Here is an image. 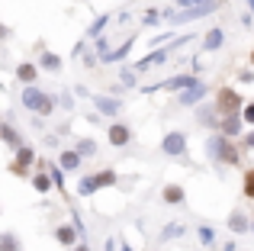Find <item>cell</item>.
<instances>
[{"mask_svg":"<svg viewBox=\"0 0 254 251\" xmlns=\"http://www.w3.org/2000/svg\"><path fill=\"white\" fill-rule=\"evenodd\" d=\"M23 103H26V110H32V113H52V107H55V100H52L45 90H39V87H26L23 90Z\"/></svg>","mask_w":254,"mask_h":251,"instance_id":"6da1fadb","label":"cell"},{"mask_svg":"<svg viewBox=\"0 0 254 251\" xmlns=\"http://www.w3.org/2000/svg\"><path fill=\"white\" fill-rule=\"evenodd\" d=\"M206 148H209V155H212V158H219V161H225V164H235V161H238L235 145H232L225 135H212L209 142H206Z\"/></svg>","mask_w":254,"mask_h":251,"instance_id":"7a4b0ae2","label":"cell"},{"mask_svg":"<svg viewBox=\"0 0 254 251\" xmlns=\"http://www.w3.org/2000/svg\"><path fill=\"white\" fill-rule=\"evenodd\" d=\"M110 184H116V174H113V171H100V174H93V177H87V181H81V193L90 196L97 187H110Z\"/></svg>","mask_w":254,"mask_h":251,"instance_id":"3957f363","label":"cell"},{"mask_svg":"<svg viewBox=\"0 0 254 251\" xmlns=\"http://www.w3.org/2000/svg\"><path fill=\"white\" fill-rule=\"evenodd\" d=\"M209 10H216V0H206V3H196V6H184L180 16H174V19H177V23H190V19H196V16H206Z\"/></svg>","mask_w":254,"mask_h":251,"instance_id":"277c9868","label":"cell"},{"mask_svg":"<svg viewBox=\"0 0 254 251\" xmlns=\"http://www.w3.org/2000/svg\"><path fill=\"white\" fill-rule=\"evenodd\" d=\"M164 151H168V155H184V151H187L184 132H171V135H164Z\"/></svg>","mask_w":254,"mask_h":251,"instance_id":"5b68a950","label":"cell"},{"mask_svg":"<svg viewBox=\"0 0 254 251\" xmlns=\"http://www.w3.org/2000/svg\"><path fill=\"white\" fill-rule=\"evenodd\" d=\"M29 164H32V151L29 148H19L16 151V161L10 164V171H13V174H26V168H29Z\"/></svg>","mask_w":254,"mask_h":251,"instance_id":"8992f818","label":"cell"},{"mask_svg":"<svg viewBox=\"0 0 254 251\" xmlns=\"http://www.w3.org/2000/svg\"><path fill=\"white\" fill-rule=\"evenodd\" d=\"M219 107L222 110H235V107H242V97H238L235 90H222V94H219Z\"/></svg>","mask_w":254,"mask_h":251,"instance_id":"52a82bcc","label":"cell"},{"mask_svg":"<svg viewBox=\"0 0 254 251\" xmlns=\"http://www.w3.org/2000/svg\"><path fill=\"white\" fill-rule=\"evenodd\" d=\"M62 168L64 171H77L81 168V151H64L62 155Z\"/></svg>","mask_w":254,"mask_h":251,"instance_id":"ba28073f","label":"cell"},{"mask_svg":"<svg viewBox=\"0 0 254 251\" xmlns=\"http://www.w3.org/2000/svg\"><path fill=\"white\" fill-rule=\"evenodd\" d=\"M110 142L113 145H126L129 142V129H126V126H113L110 129Z\"/></svg>","mask_w":254,"mask_h":251,"instance_id":"9c48e42d","label":"cell"},{"mask_svg":"<svg viewBox=\"0 0 254 251\" xmlns=\"http://www.w3.org/2000/svg\"><path fill=\"white\" fill-rule=\"evenodd\" d=\"M222 132H225V135H238V132H242V120H238V116H225V120H222Z\"/></svg>","mask_w":254,"mask_h":251,"instance_id":"30bf717a","label":"cell"},{"mask_svg":"<svg viewBox=\"0 0 254 251\" xmlns=\"http://www.w3.org/2000/svg\"><path fill=\"white\" fill-rule=\"evenodd\" d=\"M97 107H100V113H119V100H110V97H97Z\"/></svg>","mask_w":254,"mask_h":251,"instance_id":"8fae6325","label":"cell"},{"mask_svg":"<svg viewBox=\"0 0 254 251\" xmlns=\"http://www.w3.org/2000/svg\"><path fill=\"white\" fill-rule=\"evenodd\" d=\"M164 55H168V52H151V55H145L142 62H138V68L145 71V68H151V64H161V62H164Z\"/></svg>","mask_w":254,"mask_h":251,"instance_id":"7c38bea8","label":"cell"},{"mask_svg":"<svg viewBox=\"0 0 254 251\" xmlns=\"http://www.w3.org/2000/svg\"><path fill=\"white\" fill-rule=\"evenodd\" d=\"M58 242H62V245H74V242H77V232L71 226H62V229H58Z\"/></svg>","mask_w":254,"mask_h":251,"instance_id":"4fadbf2b","label":"cell"},{"mask_svg":"<svg viewBox=\"0 0 254 251\" xmlns=\"http://www.w3.org/2000/svg\"><path fill=\"white\" fill-rule=\"evenodd\" d=\"M203 94H206V90L199 87V84H193V87H187V94L180 97V103H196V100H199Z\"/></svg>","mask_w":254,"mask_h":251,"instance_id":"5bb4252c","label":"cell"},{"mask_svg":"<svg viewBox=\"0 0 254 251\" xmlns=\"http://www.w3.org/2000/svg\"><path fill=\"white\" fill-rule=\"evenodd\" d=\"M16 77L23 84H32L36 81V68H32V64H23V68H16Z\"/></svg>","mask_w":254,"mask_h":251,"instance_id":"9a60e30c","label":"cell"},{"mask_svg":"<svg viewBox=\"0 0 254 251\" xmlns=\"http://www.w3.org/2000/svg\"><path fill=\"white\" fill-rule=\"evenodd\" d=\"M164 200H168V203H180V200H184V190L171 184V187H164Z\"/></svg>","mask_w":254,"mask_h":251,"instance_id":"2e32d148","label":"cell"},{"mask_svg":"<svg viewBox=\"0 0 254 251\" xmlns=\"http://www.w3.org/2000/svg\"><path fill=\"white\" fill-rule=\"evenodd\" d=\"M229 226L235 229V232H248V222H245V216L242 213H232V219H229Z\"/></svg>","mask_w":254,"mask_h":251,"instance_id":"e0dca14e","label":"cell"},{"mask_svg":"<svg viewBox=\"0 0 254 251\" xmlns=\"http://www.w3.org/2000/svg\"><path fill=\"white\" fill-rule=\"evenodd\" d=\"M42 64H45L49 71H58V68H62V58L52 55V52H45V55H42Z\"/></svg>","mask_w":254,"mask_h":251,"instance_id":"ac0fdd59","label":"cell"},{"mask_svg":"<svg viewBox=\"0 0 254 251\" xmlns=\"http://www.w3.org/2000/svg\"><path fill=\"white\" fill-rule=\"evenodd\" d=\"M219 45H222V29H212L206 36V49H219Z\"/></svg>","mask_w":254,"mask_h":251,"instance_id":"d6986e66","label":"cell"},{"mask_svg":"<svg viewBox=\"0 0 254 251\" xmlns=\"http://www.w3.org/2000/svg\"><path fill=\"white\" fill-rule=\"evenodd\" d=\"M32 187H36V190H39V193H45V190H49V187H52V181H49V177H45V174H39V177H36V181H32Z\"/></svg>","mask_w":254,"mask_h":251,"instance_id":"ffe728a7","label":"cell"},{"mask_svg":"<svg viewBox=\"0 0 254 251\" xmlns=\"http://www.w3.org/2000/svg\"><path fill=\"white\" fill-rule=\"evenodd\" d=\"M77 151H81V155H93V151H97V145H93L90 138H81V142H77Z\"/></svg>","mask_w":254,"mask_h":251,"instance_id":"44dd1931","label":"cell"},{"mask_svg":"<svg viewBox=\"0 0 254 251\" xmlns=\"http://www.w3.org/2000/svg\"><path fill=\"white\" fill-rule=\"evenodd\" d=\"M0 251H16V239H13V235H3V239H0Z\"/></svg>","mask_w":254,"mask_h":251,"instance_id":"7402d4cb","label":"cell"},{"mask_svg":"<svg viewBox=\"0 0 254 251\" xmlns=\"http://www.w3.org/2000/svg\"><path fill=\"white\" fill-rule=\"evenodd\" d=\"M3 138H6V142L13 145V148H19V138H16V132H13L10 126H3Z\"/></svg>","mask_w":254,"mask_h":251,"instance_id":"603a6c76","label":"cell"},{"mask_svg":"<svg viewBox=\"0 0 254 251\" xmlns=\"http://www.w3.org/2000/svg\"><path fill=\"white\" fill-rule=\"evenodd\" d=\"M245 193L254 200V171H248V177H245Z\"/></svg>","mask_w":254,"mask_h":251,"instance_id":"cb8c5ba5","label":"cell"},{"mask_svg":"<svg viewBox=\"0 0 254 251\" xmlns=\"http://www.w3.org/2000/svg\"><path fill=\"white\" fill-rule=\"evenodd\" d=\"M199 239H203L206 245H209V242H212V229H206V226H203V229H199Z\"/></svg>","mask_w":254,"mask_h":251,"instance_id":"d4e9b609","label":"cell"},{"mask_svg":"<svg viewBox=\"0 0 254 251\" xmlns=\"http://www.w3.org/2000/svg\"><path fill=\"white\" fill-rule=\"evenodd\" d=\"M245 120L254 123V103H248V107H245Z\"/></svg>","mask_w":254,"mask_h":251,"instance_id":"484cf974","label":"cell"},{"mask_svg":"<svg viewBox=\"0 0 254 251\" xmlns=\"http://www.w3.org/2000/svg\"><path fill=\"white\" fill-rule=\"evenodd\" d=\"M180 6H196V3H206V0H177Z\"/></svg>","mask_w":254,"mask_h":251,"instance_id":"4316f807","label":"cell"},{"mask_svg":"<svg viewBox=\"0 0 254 251\" xmlns=\"http://www.w3.org/2000/svg\"><path fill=\"white\" fill-rule=\"evenodd\" d=\"M245 145H251V148H254V132H251V135H248V138H245Z\"/></svg>","mask_w":254,"mask_h":251,"instance_id":"83f0119b","label":"cell"},{"mask_svg":"<svg viewBox=\"0 0 254 251\" xmlns=\"http://www.w3.org/2000/svg\"><path fill=\"white\" fill-rule=\"evenodd\" d=\"M77 251H87V248H77Z\"/></svg>","mask_w":254,"mask_h":251,"instance_id":"f1b7e54d","label":"cell"},{"mask_svg":"<svg viewBox=\"0 0 254 251\" xmlns=\"http://www.w3.org/2000/svg\"><path fill=\"white\" fill-rule=\"evenodd\" d=\"M126 251H132V248H126Z\"/></svg>","mask_w":254,"mask_h":251,"instance_id":"f546056e","label":"cell"}]
</instances>
